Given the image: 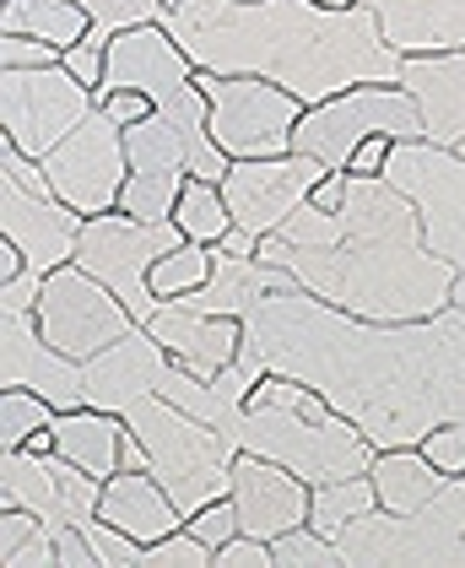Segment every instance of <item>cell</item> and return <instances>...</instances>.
Listing matches in <instances>:
<instances>
[{"mask_svg":"<svg viewBox=\"0 0 465 568\" xmlns=\"http://www.w3.org/2000/svg\"><path fill=\"white\" fill-rule=\"evenodd\" d=\"M239 363L287 374L352 417L374 449L423 444L438 423H465V308L412 325H374L314 293H271L244 320Z\"/></svg>","mask_w":465,"mask_h":568,"instance_id":"6da1fadb","label":"cell"},{"mask_svg":"<svg viewBox=\"0 0 465 568\" xmlns=\"http://www.w3.org/2000/svg\"><path fill=\"white\" fill-rule=\"evenodd\" d=\"M163 28L184 44L195 71L265 77L309 109L346 88L401 82V54L384 44L368 6L320 0H184L163 11Z\"/></svg>","mask_w":465,"mask_h":568,"instance_id":"7a4b0ae2","label":"cell"},{"mask_svg":"<svg viewBox=\"0 0 465 568\" xmlns=\"http://www.w3.org/2000/svg\"><path fill=\"white\" fill-rule=\"evenodd\" d=\"M260 261L293 271L303 293L374 325L433 320L455 304V282H461L455 265L427 250L417 206L384 174H352L341 233L331 244L293 250L282 233H265Z\"/></svg>","mask_w":465,"mask_h":568,"instance_id":"3957f363","label":"cell"},{"mask_svg":"<svg viewBox=\"0 0 465 568\" xmlns=\"http://www.w3.org/2000/svg\"><path fill=\"white\" fill-rule=\"evenodd\" d=\"M130 434L146 444L152 455V477L169 487V498L184 509V520L195 509H206L216 498L233 493V460H239V438L179 412L169 395H146L125 412Z\"/></svg>","mask_w":465,"mask_h":568,"instance_id":"277c9868","label":"cell"},{"mask_svg":"<svg viewBox=\"0 0 465 568\" xmlns=\"http://www.w3.org/2000/svg\"><path fill=\"white\" fill-rule=\"evenodd\" d=\"M233 438H239V449L265 455V460L297 471L309 487L341 481V477H363V471L374 466V455H380L352 417H341V412L309 417L303 406H244Z\"/></svg>","mask_w":465,"mask_h":568,"instance_id":"5b68a950","label":"cell"},{"mask_svg":"<svg viewBox=\"0 0 465 568\" xmlns=\"http://www.w3.org/2000/svg\"><path fill=\"white\" fill-rule=\"evenodd\" d=\"M368 135H390V141H427L423 103L401 82H368V88H346L325 103H314L293 131V152L320 158L331 174L352 169V152Z\"/></svg>","mask_w":465,"mask_h":568,"instance_id":"8992f818","label":"cell"},{"mask_svg":"<svg viewBox=\"0 0 465 568\" xmlns=\"http://www.w3.org/2000/svg\"><path fill=\"white\" fill-rule=\"evenodd\" d=\"M341 564H465V477H449L423 509H368L336 536Z\"/></svg>","mask_w":465,"mask_h":568,"instance_id":"52a82bcc","label":"cell"},{"mask_svg":"<svg viewBox=\"0 0 465 568\" xmlns=\"http://www.w3.org/2000/svg\"><path fill=\"white\" fill-rule=\"evenodd\" d=\"M195 82L212 103V141L239 163V158H282L293 152L297 120L309 114V103L293 98L287 88L265 82V77H216L195 71Z\"/></svg>","mask_w":465,"mask_h":568,"instance_id":"ba28073f","label":"cell"},{"mask_svg":"<svg viewBox=\"0 0 465 568\" xmlns=\"http://www.w3.org/2000/svg\"><path fill=\"white\" fill-rule=\"evenodd\" d=\"M384 179L417 206L427 250L465 276V152L438 141H395Z\"/></svg>","mask_w":465,"mask_h":568,"instance_id":"9c48e42d","label":"cell"},{"mask_svg":"<svg viewBox=\"0 0 465 568\" xmlns=\"http://www.w3.org/2000/svg\"><path fill=\"white\" fill-rule=\"evenodd\" d=\"M179 239H184L179 222H135V217H125V212H120V217L103 212V217L82 222L77 265L92 271L103 287H114V293L130 304V314L146 325V320L163 308L158 293H152V265L163 261Z\"/></svg>","mask_w":465,"mask_h":568,"instance_id":"30bf717a","label":"cell"},{"mask_svg":"<svg viewBox=\"0 0 465 568\" xmlns=\"http://www.w3.org/2000/svg\"><path fill=\"white\" fill-rule=\"evenodd\" d=\"M33 314H39V331L49 336V347H60L65 357H77V363L98 357L103 347H114L120 336H130L141 325L125 298L114 287H103L77 261L43 276V293Z\"/></svg>","mask_w":465,"mask_h":568,"instance_id":"8fae6325","label":"cell"},{"mask_svg":"<svg viewBox=\"0 0 465 568\" xmlns=\"http://www.w3.org/2000/svg\"><path fill=\"white\" fill-rule=\"evenodd\" d=\"M92 109H98V92L82 88L65 65L6 71L0 77V125H6V141L22 146L39 163L82 125Z\"/></svg>","mask_w":465,"mask_h":568,"instance_id":"7c38bea8","label":"cell"},{"mask_svg":"<svg viewBox=\"0 0 465 568\" xmlns=\"http://www.w3.org/2000/svg\"><path fill=\"white\" fill-rule=\"evenodd\" d=\"M43 174L54 184V195L65 206H77L82 217L120 212V190L130 179L125 125H114L103 109H92L82 125L43 158Z\"/></svg>","mask_w":465,"mask_h":568,"instance_id":"4fadbf2b","label":"cell"},{"mask_svg":"<svg viewBox=\"0 0 465 568\" xmlns=\"http://www.w3.org/2000/svg\"><path fill=\"white\" fill-rule=\"evenodd\" d=\"M331 174L320 158H303V152H282V158H239L228 179H222V195H228V212L233 227H244L254 239L265 233H282V222L293 217L297 206L320 190V179Z\"/></svg>","mask_w":465,"mask_h":568,"instance_id":"5bb4252c","label":"cell"},{"mask_svg":"<svg viewBox=\"0 0 465 568\" xmlns=\"http://www.w3.org/2000/svg\"><path fill=\"white\" fill-rule=\"evenodd\" d=\"M0 379L17 385V390L43 395L54 412L87 406L82 363L65 357L60 347H49L33 308H0Z\"/></svg>","mask_w":465,"mask_h":568,"instance_id":"9a60e30c","label":"cell"},{"mask_svg":"<svg viewBox=\"0 0 465 568\" xmlns=\"http://www.w3.org/2000/svg\"><path fill=\"white\" fill-rule=\"evenodd\" d=\"M82 212L65 206L60 195H39L22 179L0 174V239H11L22 250L28 271H60L77 261V239H82Z\"/></svg>","mask_w":465,"mask_h":568,"instance_id":"2e32d148","label":"cell"},{"mask_svg":"<svg viewBox=\"0 0 465 568\" xmlns=\"http://www.w3.org/2000/svg\"><path fill=\"white\" fill-rule=\"evenodd\" d=\"M169 368H173L169 347H163L146 325H135V331L120 336L114 347H103L98 357H87L82 363L87 406H98V412H120V417H125L135 400L163 395Z\"/></svg>","mask_w":465,"mask_h":568,"instance_id":"e0dca14e","label":"cell"},{"mask_svg":"<svg viewBox=\"0 0 465 568\" xmlns=\"http://www.w3.org/2000/svg\"><path fill=\"white\" fill-rule=\"evenodd\" d=\"M233 504H239V530L244 536L276 541V536H287L297 525H309L314 487L297 471H287V466L239 449V460H233Z\"/></svg>","mask_w":465,"mask_h":568,"instance_id":"ac0fdd59","label":"cell"},{"mask_svg":"<svg viewBox=\"0 0 465 568\" xmlns=\"http://www.w3.org/2000/svg\"><path fill=\"white\" fill-rule=\"evenodd\" d=\"M146 331L169 347V357L179 368H190V374H201V379H216L222 368H233L239 363V347H244V320H228V314H201V308L190 304H163L152 320H146Z\"/></svg>","mask_w":465,"mask_h":568,"instance_id":"d6986e66","label":"cell"},{"mask_svg":"<svg viewBox=\"0 0 465 568\" xmlns=\"http://www.w3.org/2000/svg\"><path fill=\"white\" fill-rule=\"evenodd\" d=\"M374 11L384 44L401 60L465 49V0H357Z\"/></svg>","mask_w":465,"mask_h":568,"instance_id":"ffe728a7","label":"cell"},{"mask_svg":"<svg viewBox=\"0 0 465 568\" xmlns=\"http://www.w3.org/2000/svg\"><path fill=\"white\" fill-rule=\"evenodd\" d=\"M401 88L423 103L427 141L465 152V49H455V54H412L401 65Z\"/></svg>","mask_w":465,"mask_h":568,"instance_id":"44dd1931","label":"cell"},{"mask_svg":"<svg viewBox=\"0 0 465 568\" xmlns=\"http://www.w3.org/2000/svg\"><path fill=\"white\" fill-rule=\"evenodd\" d=\"M98 515L109 525H120L125 536H135L141 547L163 541V536H173V530L184 525V509L173 504L169 487L152 477V471H114V477L103 481Z\"/></svg>","mask_w":465,"mask_h":568,"instance_id":"7402d4cb","label":"cell"},{"mask_svg":"<svg viewBox=\"0 0 465 568\" xmlns=\"http://www.w3.org/2000/svg\"><path fill=\"white\" fill-rule=\"evenodd\" d=\"M216 250V244H212ZM303 282H297L293 271H282V265H265V261H239V255H222L216 250V265H212V282L201 287V293H190V298H179V304L201 308V314H228V320H250V308L260 298H271V293H297Z\"/></svg>","mask_w":465,"mask_h":568,"instance_id":"603a6c76","label":"cell"},{"mask_svg":"<svg viewBox=\"0 0 465 568\" xmlns=\"http://www.w3.org/2000/svg\"><path fill=\"white\" fill-rule=\"evenodd\" d=\"M125 434L130 423L120 412H98V406H77L54 417V455H65L71 466H82L92 477H114L125 466Z\"/></svg>","mask_w":465,"mask_h":568,"instance_id":"cb8c5ba5","label":"cell"},{"mask_svg":"<svg viewBox=\"0 0 465 568\" xmlns=\"http://www.w3.org/2000/svg\"><path fill=\"white\" fill-rule=\"evenodd\" d=\"M368 477H374V493H380V509H390V515H412V509H423L427 498L449 481L417 444L380 449L374 466H368Z\"/></svg>","mask_w":465,"mask_h":568,"instance_id":"d4e9b609","label":"cell"},{"mask_svg":"<svg viewBox=\"0 0 465 568\" xmlns=\"http://www.w3.org/2000/svg\"><path fill=\"white\" fill-rule=\"evenodd\" d=\"M0 28L22 33V39H43L54 49H71V44H87L92 11L82 0H6L0 6Z\"/></svg>","mask_w":465,"mask_h":568,"instance_id":"484cf974","label":"cell"},{"mask_svg":"<svg viewBox=\"0 0 465 568\" xmlns=\"http://www.w3.org/2000/svg\"><path fill=\"white\" fill-rule=\"evenodd\" d=\"M0 498H6V509H33L43 520H54V504H60V460H54V455H33L28 444L0 449Z\"/></svg>","mask_w":465,"mask_h":568,"instance_id":"4316f807","label":"cell"},{"mask_svg":"<svg viewBox=\"0 0 465 568\" xmlns=\"http://www.w3.org/2000/svg\"><path fill=\"white\" fill-rule=\"evenodd\" d=\"M125 152L130 174H190V146H184V131L169 114H146L141 125H130Z\"/></svg>","mask_w":465,"mask_h":568,"instance_id":"83f0119b","label":"cell"},{"mask_svg":"<svg viewBox=\"0 0 465 568\" xmlns=\"http://www.w3.org/2000/svg\"><path fill=\"white\" fill-rule=\"evenodd\" d=\"M368 509H380V493H374V477H341V481H320L314 487V504H309V525L325 530V536H341L352 520H363Z\"/></svg>","mask_w":465,"mask_h":568,"instance_id":"f1b7e54d","label":"cell"},{"mask_svg":"<svg viewBox=\"0 0 465 568\" xmlns=\"http://www.w3.org/2000/svg\"><path fill=\"white\" fill-rule=\"evenodd\" d=\"M173 222H179V233H184V239H195V244H222V233L233 227V212H228L222 184L190 174L184 179L179 206H173Z\"/></svg>","mask_w":465,"mask_h":568,"instance_id":"f546056e","label":"cell"},{"mask_svg":"<svg viewBox=\"0 0 465 568\" xmlns=\"http://www.w3.org/2000/svg\"><path fill=\"white\" fill-rule=\"evenodd\" d=\"M212 265H216V250L212 244H195V239H179L163 261L152 265V293L158 304H173V298H190L212 282Z\"/></svg>","mask_w":465,"mask_h":568,"instance_id":"4dcf8cb0","label":"cell"},{"mask_svg":"<svg viewBox=\"0 0 465 568\" xmlns=\"http://www.w3.org/2000/svg\"><path fill=\"white\" fill-rule=\"evenodd\" d=\"M184 179L190 174H130L125 190H120V212L135 222H173Z\"/></svg>","mask_w":465,"mask_h":568,"instance_id":"1f68e13d","label":"cell"},{"mask_svg":"<svg viewBox=\"0 0 465 568\" xmlns=\"http://www.w3.org/2000/svg\"><path fill=\"white\" fill-rule=\"evenodd\" d=\"M54 417H60V412H54L43 395L6 385V395H0V449H17V444H28V438L39 434V428H49Z\"/></svg>","mask_w":465,"mask_h":568,"instance_id":"d6a6232c","label":"cell"},{"mask_svg":"<svg viewBox=\"0 0 465 568\" xmlns=\"http://www.w3.org/2000/svg\"><path fill=\"white\" fill-rule=\"evenodd\" d=\"M271 552H276L282 568H341L336 536H325V530H314V525H297L287 536H276Z\"/></svg>","mask_w":465,"mask_h":568,"instance_id":"836d02e7","label":"cell"},{"mask_svg":"<svg viewBox=\"0 0 465 568\" xmlns=\"http://www.w3.org/2000/svg\"><path fill=\"white\" fill-rule=\"evenodd\" d=\"M212 547L190 530V525H179L173 536H163V541H152L146 547V564L152 568H212Z\"/></svg>","mask_w":465,"mask_h":568,"instance_id":"e575fe53","label":"cell"},{"mask_svg":"<svg viewBox=\"0 0 465 568\" xmlns=\"http://www.w3.org/2000/svg\"><path fill=\"white\" fill-rule=\"evenodd\" d=\"M417 449H423L444 477H465V423H438Z\"/></svg>","mask_w":465,"mask_h":568,"instance_id":"d590c367","label":"cell"},{"mask_svg":"<svg viewBox=\"0 0 465 568\" xmlns=\"http://www.w3.org/2000/svg\"><path fill=\"white\" fill-rule=\"evenodd\" d=\"M184 525H190V530H195V536L216 552L222 541H233V536H239V504H233V493H228V498H216V504H206V509H195Z\"/></svg>","mask_w":465,"mask_h":568,"instance_id":"8d00e7d4","label":"cell"},{"mask_svg":"<svg viewBox=\"0 0 465 568\" xmlns=\"http://www.w3.org/2000/svg\"><path fill=\"white\" fill-rule=\"evenodd\" d=\"M65 49L43 44V39H22V33H6L0 39V65L6 71H43V65H60Z\"/></svg>","mask_w":465,"mask_h":568,"instance_id":"74e56055","label":"cell"},{"mask_svg":"<svg viewBox=\"0 0 465 568\" xmlns=\"http://www.w3.org/2000/svg\"><path fill=\"white\" fill-rule=\"evenodd\" d=\"M98 109L114 120V125H141L146 114H158V103L146 98V92H135V88H98Z\"/></svg>","mask_w":465,"mask_h":568,"instance_id":"f35d334b","label":"cell"},{"mask_svg":"<svg viewBox=\"0 0 465 568\" xmlns=\"http://www.w3.org/2000/svg\"><path fill=\"white\" fill-rule=\"evenodd\" d=\"M276 564V552H271V541H260V536H233V541H222L216 547L212 568H271Z\"/></svg>","mask_w":465,"mask_h":568,"instance_id":"ab89813d","label":"cell"},{"mask_svg":"<svg viewBox=\"0 0 465 568\" xmlns=\"http://www.w3.org/2000/svg\"><path fill=\"white\" fill-rule=\"evenodd\" d=\"M39 530H43V515H33V509H6L0 515V564H11L22 552V541L39 536Z\"/></svg>","mask_w":465,"mask_h":568,"instance_id":"60d3db41","label":"cell"},{"mask_svg":"<svg viewBox=\"0 0 465 568\" xmlns=\"http://www.w3.org/2000/svg\"><path fill=\"white\" fill-rule=\"evenodd\" d=\"M60 65H65V71H71V77L82 82V88L98 92V88H103V71H109V49H98V44H71Z\"/></svg>","mask_w":465,"mask_h":568,"instance_id":"b9f144b4","label":"cell"},{"mask_svg":"<svg viewBox=\"0 0 465 568\" xmlns=\"http://www.w3.org/2000/svg\"><path fill=\"white\" fill-rule=\"evenodd\" d=\"M49 564H60V547H54V530L43 525L39 536H28V541H22V552H17L6 568H49Z\"/></svg>","mask_w":465,"mask_h":568,"instance_id":"7bdbcfd3","label":"cell"},{"mask_svg":"<svg viewBox=\"0 0 465 568\" xmlns=\"http://www.w3.org/2000/svg\"><path fill=\"white\" fill-rule=\"evenodd\" d=\"M39 293H43V276L39 271H22V276L0 282V308H39Z\"/></svg>","mask_w":465,"mask_h":568,"instance_id":"ee69618b","label":"cell"},{"mask_svg":"<svg viewBox=\"0 0 465 568\" xmlns=\"http://www.w3.org/2000/svg\"><path fill=\"white\" fill-rule=\"evenodd\" d=\"M390 146H395L390 135H368V141L352 152V169H346V174H384V163H390Z\"/></svg>","mask_w":465,"mask_h":568,"instance_id":"f6af8a7d","label":"cell"},{"mask_svg":"<svg viewBox=\"0 0 465 568\" xmlns=\"http://www.w3.org/2000/svg\"><path fill=\"white\" fill-rule=\"evenodd\" d=\"M346 184H352V174H325L309 201H314L320 212H341V206H346Z\"/></svg>","mask_w":465,"mask_h":568,"instance_id":"bcb514c9","label":"cell"},{"mask_svg":"<svg viewBox=\"0 0 465 568\" xmlns=\"http://www.w3.org/2000/svg\"><path fill=\"white\" fill-rule=\"evenodd\" d=\"M216 250H222V255H239V261H260V239H254V233H244V227H228Z\"/></svg>","mask_w":465,"mask_h":568,"instance_id":"7dc6e473","label":"cell"},{"mask_svg":"<svg viewBox=\"0 0 465 568\" xmlns=\"http://www.w3.org/2000/svg\"><path fill=\"white\" fill-rule=\"evenodd\" d=\"M28 261H22V250L11 244V239H0V282H11V276H22Z\"/></svg>","mask_w":465,"mask_h":568,"instance_id":"c3c4849f","label":"cell"},{"mask_svg":"<svg viewBox=\"0 0 465 568\" xmlns=\"http://www.w3.org/2000/svg\"><path fill=\"white\" fill-rule=\"evenodd\" d=\"M28 449H33V455H54V423H49V428H39V434L28 438Z\"/></svg>","mask_w":465,"mask_h":568,"instance_id":"681fc988","label":"cell"},{"mask_svg":"<svg viewBox=\"0 0 465 568\" xmlns=\"http://www.w3.org/2000/svg\"><path fill=\"white\" fill-rule=\"evenodd\" d=\"M455 308H465V276L455 282Z\"/></svg>","mask_w":465,"mask_h":568,"instance_id":"f907efd6","label":"cell"},{"mask_svg":"<svg viewBox=\"0 0 465 568\" xmlns=\"http://www.w3.org/2000/svg\"><path fill=\"white\" fill-rule=\"evenodd\" d=\"M320 6H357V0H320Z\"/></svg>","mask_w":465,"mask_h":568,"instance_id":"816d5d0a","label":"cell"},{"mask_svg":"<svg viewBox=\"0 0 465 568\" xmlns=\"http://www.w3.org/2000/svg\"><path fill=\"white\" fill-rule=\"evenodd\" d=\"M163 6H169V11H173V6H184V0H163Z\"/></svg>","mask_w":465,"mask_h":568,"instance_id":"f5cc1de1","label":"cell"},{"mask_svg":"<svg viewBox=\"0 0 465 568\" xmlns=\"http://www.w3.org/2000/svg\"><path fill=\"white\" fill-rule=\"evenodd\" d=\"M250 6H254V0H250Z\"/></svg>","mask_w":465,"mask_h":568,"instance_id":"db71d44e","label":"cell"}]
</instances>
